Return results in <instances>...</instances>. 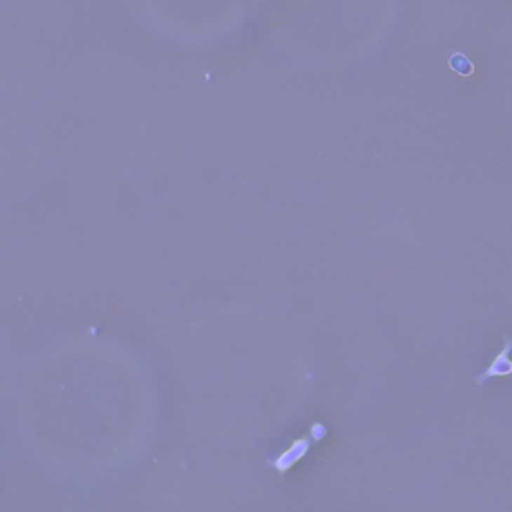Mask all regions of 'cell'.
<instances>
[{
	"mask_svg": "<svg viewBox=\"0 0 512 512\" xmlns=\"http://www.w3.org/2000/svg\"><path fill=\"white\" fill-rule=\"evenodd\" d=\"M309 446H310V438H298V440L292 443V446H290L288 450H284L278 459L270 460V464H272L276 471H281V472L290 471V469L297 464L298 460L302 459V457L309 452Z\"/></svg>",
	"mask_w": 512,
	"mask_h": 512,
	"instance_id": "1",
	"label": "cell"
},
{
	"mask_svg": "<svg viewBox=\"0 0 512 512\" xmlns=\"http://www.w3.org/2000/svg\"><path fill=\"white\" fill-rule=\"evenodd\" d=\"M511 351H512V338L506 337V344H504L502 352H499V356L492 361V364L488 366V370H485L480 377L476 378V382L480 384V382H485L486 378L490 377H508V375H512V361L508 358V356H511Z\"/></svg>",
	"mask_w": 512,
	"mask_h": 512,
	"instance_id": "2",
	"label": "cell"
},
{
	"mask_svg": "<svg viewBox=\"0 0 512 512\" xmlns=\"http://www.w3.org/2000/svg\"><path fill=\"white\" fill-rule=\"evenodd\" d=\"M450 68L454 70V72H459V74H462V76H469V74H472V70H474V67H472V62L464 56V54H454L452 58H450Z\"/></svg>",
	"mask_w": 512,
	"mask_h": 512,
	"instance_id": "3",
	"label": "cell"
},
{
	"mask_svg": "<svg viewBox=\"0 0 512 512\" xmlns=\"http://www.w3.org/2000/svg\"><path fill=\"white\" fill-rule=\"evenodd\" d=\"M312 431H314V438H323L324 434H326V432H324L323 424H314V426H312Z\"/></svg>",
	"mask_w": 512,
	"mask_h": 512,
	"instance_id": "4",
	"label": "cell"
}]
</instances>
